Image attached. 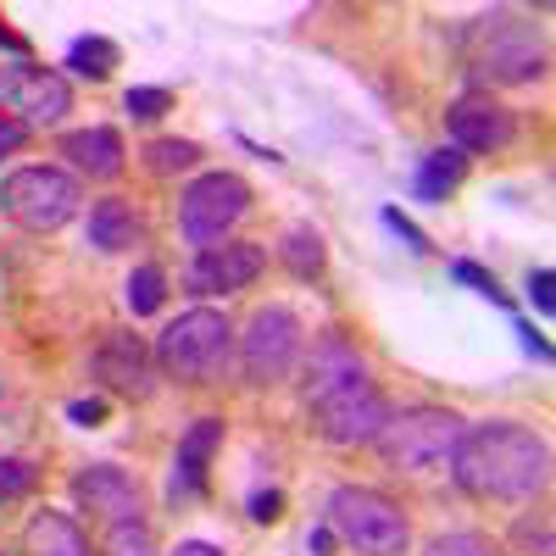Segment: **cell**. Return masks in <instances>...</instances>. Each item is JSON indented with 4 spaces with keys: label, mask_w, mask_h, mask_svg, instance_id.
<instances>
[{
    "label": "cell",
    "mask_w": 556,
    "mask_h": 556,
    "mask_svg": "<svg viewBox=\"0 0 556 556\" xmlns=\"http://www.w3.org/2000/svg\"><path fill=\"white\" fill-rule=\"evenodd\" d=\"M451 479L479 501H534L551 484V445L523 424H479L456 440Z\"/></svg>",
    "instance_id": "6da1fadb"
},
{
    "label": "cell",
    "mask_w": 556,
    "mask_h": 556,
    "mask_svg": "<svg viewBox=\"0 0 556 556\" xmlns=\"http://www.w3.org/2000/svg\"><path fill=\"white\" fill-rule=\"evenodd\" d=\"M462 56L484 84H534L545 78V34L523 12H484L462 34Z\"/></svg>",
    "instance_id": "7a4b0ae2"
},
{
    "label": "cell",
    "mask_w": 556,
    "mask_h": 556,
    "mask_svg": "<svg viewBox=\"0 0 556 556\" xmlns=\"http://www.w3.org/2000/svg\"><path fill=\"white\" fill-rule=\"evenodd\" d=\"M228 345H235V329L228 317L212 312V306H190L178 312L167 329L156 334V367L167 379H184V384H212V374L228 362Z\"/></svg>",
    "instance_id": "3957f363"
},
{
    "label": "cell",
    "mask_w": 556,
    "mask_h": 556,
    "mask_svg": "<svg viewBox=\"0 0 556 556\" xmlns=\"http://www.w3.org/2000/svg\"><path fill=\"white\" fill-rule=\"evenodd\" d=\"M468 434V424H462L456 412L445 406H412V412H390V424L379 429V456L384 468L395 473H429V468H445L456 440Z\"/></svg>",
    "instance_id": "277c9868"
},
{
    "label": "cell",
    "mask_w": 556,
    "mask_h": 556,
    "mask_svg": "<svg viewBox=\"0 0 556 556\" xmlns=\"http://www.w3.org/2000/svg\"><path fill=\"white\" fill-rule=\"evenodd\" d=\"M323 518H329V534H340L362 556H401L412 540L406 513L384 490H367V484H340L323 506Z\"/></svg>",
    "instance_id": "5b68a950"
},
{
    "label": "cell",
    "mask_w": 556,
    "mask_h": 556,
    "mask_svg": "<svg viewBox=\"0 0 556 556\" xmlns=\"http://www.w3.org/2000/svg\"><path fill=\"white\" fill-rule=\"evenodd\" d=\"M78 206H84V190L62 167H17L0 178V212L17 228H28V235H56V228L78 217Z\"/></svg>",
    "instance_id": "8992f818"
},
{
    "label": "cell",
    "mask_w": 556,
    "mask_h": 556,
    "mask_svg": "<svg viewBox=\"0 0 556 556\" xmlns=\"http://www.w3.org/2000/svg\"><path fill=\"white\" fill-rule=\"evenodd\" d=\"M251 212V184L240 173H201L190 190L178 195V228L195 251H212L235 235V223Z\"/></svg>",
    "instance_id": "52a82bcc"
},
{
    "label": "cell",
    "mask_w": 556,
    "mask_h": 556,
    "mask_svg": "<svg viewBox=\"0 0 556 556\" xmlns=\"http://www.w3.org/2000/svg\"><path fill=\"white\" fill-rule=\"evenodd\" d=\"M306 351V323L290 306H256L245 334H240V367L251 384H278L295 374V362Z\"/></svg>",
    "instance_id": "ba28073f"
},
{
    "label": "cell",
    "mask_w": 556,
    "mask_h": 556,
    "mask_svg": "<svg viewBox=\"0 0 556 556\" xmlns=\"http://www.w3.org/2000/svg\"><path fill=\"white\" fill-rule=\"evenodd\" d=\"M0 112L17 117L23 128H51L73 112V84L45 62L12 56L0 62Z\"/></svg>",
    "instance_id": "9c48e42d"
},
{
    "label": "cell",
    "mask_w": 556,
    "mask_h": 556,
    "mask_svg": "<svg viewBox=\"0 0 556 556\" xmlns=\"http://www.w3.org/2000/svg\"><path fill=\"white\" fill-rule=\"evenodd\" d=\"M306 412H312L317 434L329 440V445H374L379 429L390 424V401L379 395V384L367 379V374L351 379V384H340V390H329L323 401H312Z\"/></svg>",
    "instance_id": "30bf717a"
},
{
    "label": "cell",
    "mask_w": 556,
    "mask_h": 556,
    "mask_svg": "<svg viewBox=\"0 0 556 556\" xmlns=\"http://www.w3.org/2000/svg\"><path fill=\"white\" fill-rule=\"evenodd\" d=\"M267 267V251L256 240H223L212 251H195V262L184 267V290L190 295H235L256 285Z\"/></svg>",
    "instance_id": "8fae6325"
},
{
    "label": "cell",
    "mask_w": 556,
    "mask_h": 556,
    "mask_svg": "<svg viewBox=\"0 0 556 556\" xmlns=\"http://www.w3.org/2000/svg\"><path fill=\"white\" fill-rule=\"evenodd\" d=\"M89 374H96L101 390H112L123 401H146L151 395V351H146V340H139V334L112 329L96 345V356H89Z\"/></svg>",
    "instance_id": "7c38bea8"
},
{
    "label": "cell",
    "mask_w": 556,
    "mask_h": 556,
    "mask_svg": "<svg viewBox=\"0 0 556 556\" xmlns=\"http://www.w3.org/2000/svg\"><path fill=\"white\" fill-rule=\"evenodd\" d=\"M73 501L84 513L106 518V523H134L146 513V495H139V484L117 468V462H96V468L73 473Z\"/></svg>",
    "instance_id": "4fadbf2b"
},
{
    "label": "cell",
    "mask_w": 556,
    "mask_h": 556,
    "mask_svg": "<svg viewBox=\"0 0 556 556\" xmlns=\"http://www.w3.org/2000/svg\"><path fill=\"white\" fill-rule=\"evenodd\" d=\"M445 128H451V146L468 156V151H501L506 139H513V112L501 101H490L484 89L473 96H462L451 112H445Z\"/></svg>",
    "instance_id": "5bb4252c"
},
{
    "label": "cell",
    "mask_w": 556,
    "mask_h": 556,
    "mask_svg": "<svg viewBox=\"0 0 556 556\" xmlns=\"http://www.w3.org/2000/svg\"><path fill=\"white\" fill-rule=\"evenodd\" d=\"M217 445H223V417H195V424L184 429V440L173 451V484H167L173 501H201L206 495Z\"/></svg>",
    "instance_id": "9a60e30c"
},
{
    "label": "cell",
    "mask_w": 556,
    "mask_h": 556,
    "mask_svg": "<svg viewBox=\"0 0 556 556\" xmlns=\"http://www.w3.org/2000/svg\"><path fill=\"white\" fill-rule=\"evenodd\" d=\"M62 156H67V167L78 173V178H96V184H106V178H117L123 173V134L117 128H73V134H62Z\"/></svg>",
    "instance_id": "2e32d148"
},
{
    "label": "cell",
    "mask_w": 556,
    "mask_h": 556,
    "mask_svg": "<svg viewBox=\"0 0 556 556\" xmlns=\"http://www.w3.org/2000/svg\"><path fill=\"white\" fill-rule=\"evenodd\" d=\"M84 235H89V245H96V251L123 256V251H134L139 240H146V223L134 217V206H128L123 195H106V201L89 206V217H84Z\"/></svg>",
    "instance_id": "e0dca14e"
},
{
    "label": "cell",
    "mask_w": 556,
    "mask_h": 556,
    "mask_svg": "<svg viewBox=\"0 0 556 556\" xmlns=\"http://www.w3.org/2000/svg\"><path fill=\"white\" fill-rule=\"evenodd\" d=\"M23 556H89V540L67 513L45 506V513H34L28 529H23Z\"/></svg>",
    "instance_id": "ac0fdd59"
},
{
    "label": "cell",
    "mask_w": 556,
    "mask_h": 556,
    "mask_svg": "<svg viewBox=\"0 0 556 556\" xmlns=\"http://www.w3.org/2000/svg\"><path fill=\"white\" fill-rule=\"evenodd\" d=\"M462 178H468V156H462L456 146H440V151H429L424 162H417L412 195H417V201H429V206H445V195L456 190Z\"/></svg>",
    "instance_id": "d6986e66"
},
{
    "label": "cell",
    "mask_w": 556,
    "mask_h": 556,
    "mask_svg": "<svg viewBox=\"0 0 556 556\" xmlns=\"http://www.w3.org/2000/svg\"><path fill=\"white\" fill-rule=\"evenodd\" d=\"M278 256H285V267L295 278H317L323 273V235L312 223H290L285 240H278Z\"/></svg>",
    "instance_id": "ffe728a7"
},
{
    "label": "cell",
    "mask_w": 556,
    "mask_h": 556,
    "mask_svg": "<svg viewBox=\"0 0 556 556\" xmlns=\"http://www.w3.org/2000/svg\"><path fill=\"white\" fill-rule=\"evenodd\" d=\"M67 67H73L78 78H89V84H106L112 67H117V45H112L106 34H84V39L67 45Z\"/></svg>",
    "instance_id": "44dd1931"
},
{
    "label": "cell",
    "mask_w": 556,
    "mask_h": 556,
    "mask_svg": "<svg viewBox=\"0 0 556 556\" xmlns=\"http://www.w3.org/2000/svg\"><path fill=\"white\" fill-rule=\"evenodd\" d=\"M123 301H128V312H134V317L162 312V301H167V273H162L156 262L134 267V273H128V285H123Z\"/></svg>",
    "instance_id": "7402d4cb"
},
{
    "label": "cell",
    "mask_w": 556,
    "mask_h": 556,
    "mask_svg": "<svg viewBox=\"0 0 556 556\" xmlns=\"http://www.w3.org/2000/svg\"><path fill=\"white\" fill-rule=\"evenodd\" d=\"M139 156H146V167H151L156 178H173V173H190L206 151L195 146V139H151Z\"/></svg>",
    "instance_id": "603a6c76"
},
{
    "label": "cell",
    "mask_w": 556,
    "mask_h": 556,
    "mask_svg": "<svg viewBox=\"0 0 556 556\" xmlns=\"http://www.w3.org/2000/svg\"><path fill=\"white\" fill-rule=\"evenodd\" d=\"M167 106H173V89H167V84H134L128 96H123V112H128L134 123H156Z\"/></svg>",
    "instance_id": "cb8c5ba5"
},
{
    "label": "cell",
    "mask_w": 556,
    "mask_h": 556,
    "mask_svg": "<svg viewBox=\"0 0 556 556\" xmlns=\"http://www.w3.org/2000/svg\"><path fill=\"white\" fill-rule=\"evenodd\" d=\"M101 556H156V540H151V529L139 523V518L134 523H112Z\"/></svg>",
    "instance_id": "d4e9b609"
},
{
    "label": "cell",
    "mask_w": 556,
    "mask_h": 556,
    "mask_svg": "<svg viewBox=\"0 0 556 556\" xmlns=\"http://www.w3.org/2000/svg\"><path fill=\"white\" fill-rule=\"evenodd\" d=\"M451 278H456V285H468L473 295H484L490 306H501V312H513V295H506V290L495 285V273H484L479 262H451Z\"/></svg>",
    "instance_id": "484cf974"
},
{
    "label": "cell",
    "mask_w": 556,
    "mask_h": 556,
    "mask_svg": "<svg viewBox=\"0 0 556 556\" xmlns=\"http://www.w3.org/2000/svg\"><path fill=\"white\" fill-rule=\"evenodd\" d=\"M424 556H495V551H490V540L473 534V529H451V534H434Z\"/></svg>",
    "instance_id": "4316f807"
},
{
    "label": "cell",
    "mask_w": 556,
    "mask_h": 556,
    "mask_svg": "<svg viewBox=\"0 0 556 556\" xmlns=\"http://www.w3.org/2000/svg\"><path fill=\"white\" fill-rule=\"evenodd\" d=\"M39 484V468L28 456H0V501H17Z\"/></svg>",
    "instance_id": "83f0119b"
},
{
    "label": "cell",
    "mask_w": 556,
    "mask_h": 556,
    "mask_svg": "<svg viewBox=\"0 0 556 556\" xmlns=\"http://www.w3.org/2000/svg\"><path fill=\"white\" fill-rule=\"evenodd\" d=\"M379 223L390 228V235H401V240H406V251H412V256H429V235H424V228H417L401 206H384V212H379Z\"/></svg>",
    "instance_id": "f1b7e54d"
},
{
    "label": "cell",
    "mask_w": 556,
    "mask_h": 556,
    "mask_svg": "<svg viewBox=\"0 0 556 556\" xmlns=\"http://www.w3.org/2000/svg\"><path fill=\"white\" fill-rule=\"evenodd\" d=\"M513 545H518L523 556H551V518H518Z\"/></svg>",
    "instance_id": "f546056e"
},
{
    "label": "cell",
    "mask_w": 556,
    "mask_h": 556,
    "mask_svg": "<svg viewBox=\"0 0 556 556\" xmlns=\"http://www.w3.org/2000/svg\"><path fill=\"white\" fill-rule=\"evenodd\" d=\"M529 301H534L540 317H556V273L551 267H534L529 273Z\"/></svg>",
    "instance_id": "4dcf8cb0"
},
{
    "label": "cell",
    "mask_w": 556,
    "mask_h": 556,
    "mask_svg": "<svg viewBox=\"0 0 556 556\" xmlns=\"http://www.w3.org/2000/svg\"><path fill=\"white\" fill-rule=\"evenodd\" d=\"M106 412H112V406H106L101 395H89V401H67V417H73L78 429H101V424H106Z\"/></svg>",
    "instance_id": "1f68e13d"
},
{
    "label": "cell",
    "mask_w": 556,
    "mask_h": 556,
    "mask_svg": "<svg viewBox=\"0 0 556 556\" xmlns=\"http://www.w3.org/2000/svg\"><path fill=\"white\" fill-rule=\"evenodd\" d=\"M28 146V128L17 123V117H7V112H0V156H17Z\"/></svg>",
    "instance_id": "d6a6232c"
},
{
    "label": "cell",
    "mask_w": 556,
    "mask_h": 556,
    "mask_svg": "<svg viewBox=\"0 0 556 556\" xmlns=\"http://www.w3.org/2000/svg\"><path fill=\"white\" fill-rule=\"evenodd\" d=\"M278 506H285V495H278V490L251 495V518H256V523H273V518H278Z\"/></svg>",
    "instance_id": "836d02e7"
},
{
    "label": "cell",
    "mask_w": 556,
    "mask_h": 556,
    "mask_svg": "<svg viewBox=\"0 0 556 556\" xmlns=\"http://www.w3.org/2000/svg\"><path fill=\"white\" fill-rule=\"evenodd\" d=\"M518 340H523V351H529V356H540V362H551V340H545V334H534V329H529V323H518Z\"/></svg>",
    "instance_id": "e575fe53"
},
{
    "label": "cell",
    "mask_w": 556,
    "mask_h": 556,
    "mask_svg": "<svg viewBox=\"0 0 556 556\" xmlns=\"http://www.w3.org/2000/svg\"><path fill=\"white\" fill-rule=\"evenodd\" d=\"M167 556H223V551H217L212 540H178V545H173Z\"/></svg>",
    "instance_id": "d590c367"
},
{
    "label": "cell",
    "mask_w": 556,
    "mask_h": 556,
    "mask_svg": "<svg viewBox=\"0 0 556 556\" xmlns=\"http://www.w3.org/2000/svg\"><path fill=\"white\" fill-rule=\"evenodd\" d=\"M0 51H17L23 56V34H12L7 23H0Z\"/></svg>",
    "instance_id": "8d00e7d4"
},
{
    "label": "cell",
    "mask_w": 556,
    "mask_h": 556,
    "mask_svg": "<svg viewBox=\"0 0 556 556\" xmlns=\"http://www.w3.org/2000/svg\"><path fill=\"white\" fill-rule=\"evenodd\" d=\"M0 556H7V551H0Z\"/></svg>",
    "instance_id": "74e56055"
}]
</instances>
